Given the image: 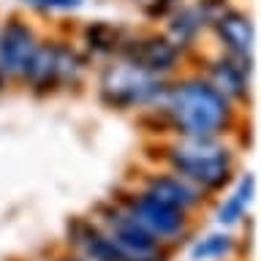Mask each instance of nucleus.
<instances>
[{"label":"nucleus","instance_id":"obj_7","mask_svg":"<svg viewBox=\"0 0 261 261\" xmlns=\"http://www.w3.org/2000/svg\"><path fill=\"white\" fill-rule=\"evenodd\" d=\"M128 215L144 228L152 240L158 237H174L182 228V212L174 207H166L158 199H152L150 193H142L128 204Z\"/></svg>","mask_w":261,"mask_h":261},{"label":"nucleus","instance_id":"obj_2","mask_svg":"<svg viewBox=\"0 0 261 261\" xmlns=\"http://www.w3.org/2000/svg\"><path fill=\"white\" fill-rule=\"evenodd\" d=\"M169 161L179 179L196 182L201 188H218L226 182L231 171V155L226 147L215 144L212 139H191L185 136L179 144L169 150Z\"/></svg>","mask_w":261,"mask_h":261},{"label":"nucleus","instance_id":"obj_3","mask_svg":"<svg viewBox=\"0 0 261 261\" xmlns=\"http://www.w3.org/2000/svg\"><path fill=\"white\" fill-rule=\"evenodd\" d=\"M163 85L158 73L139 68L136 63H114L101 76V95L112 106H142L161 98Z\"/></svg>","mask_w":261,"mask_h":261},{"label":"nucleus","instance_id":"obj_15","mask_svg":"<svg viewBox=\"0 0 261 261\" xmlns=\"http://www.w3.org/2000/svg\"><path fill=\"white\" fill-rule=\"evenodd\" d=\"M36 8H52V11H68V8H79L82 0H22Z\"/></svg>","mask_w":261,"mask_h":261},{"label":"nucleus","instance_id":"obj_13","mask_svg":"<svg viewBox=\"0 0 261 261\" xmlns=\"http://www.w3.org/2000/svg\"><path fill=\"white\" fill-rule=\"evenodd\" d=\"M228 248H231V240H228V237H223V234H210V237H204L201 242L193 245L191 256H193V261L220 258L223 253H228Z\"/></svg>","mask_w":261,"mask_h":261},{"label":"nucleus","instance_id":"obj_9","mask_svg":"<svg viewBox=\"0 0 261 261\" xmlns=\"http://www.w3.org/2000/svg\"><path fill=\"white\" fill-rule=\"evenodd\" d=\"M174 60H177V49L166 38H144L130 49V63H136L139 68L150 73L169 71L174 65Z\"/></svg>","mask_w":261,"mask_h":261},{"label":"nucleus","instance_id":"obj_1","mask_svg":"<svg viewBox=\"0 0 261 261\" xmlns=\"http://www.w3.org/2000/svg\"><path fill=\"white\" fill-rule=\"evenodd\" d=\"M166 112L171 122L191 139H212L228 125V101L210 82L188 79L169 93Z\"/></svg>","mask_w":261,"mask_h":261},{"label":"nucleus","instance_id":"obj_16","mask_svg":"<svg viewBox=\"0 0 261 261\" xmlns=\"http://www.w3.org/2000/svg\"><path fill=\"white\" fill-rule=\"evenodd\" d=\"M139 3H142V6H147L150 11H163V8H166V6H171L174 0H139Z\"/></svg>","mask_w":261,"mask_h":261},{"label":"nucleus","instance_id":"obj_6","mask_svg":"<svg viewBox=\"0 0 261 261\" xmlns=\"http://www.w3.org/2000/svg\"><path fill=\"white\" fill-rule=\"evenodd\" d=\"M36 36L22 22H8L0 33V71L8 76H28L33 55H36Z\"/></svg>","mask_w":261,"mask_h":261},{"label":"nucleus","instance_id":"obj_12","mask_svg":"<svg viewBox=\"0 0 261 261\" xmlns=\"http://www.w3.org/2000/svg\"><path fill=\"white\" fill-rule=\"evenodd\" d=\"M250 196H253V177H245L242 182L237 185V191L228 196V201L218 210V220L220 223H237V220L245 215V210H248Z\"/></svg>","mask_w":261,"mask_h":261},{"label":"nucleus","instance_id":"obj_5","mask_svg":"<svg viewBox=\"0 0 261 261\" xmlns=\"http://www.w3.org/2000/svg\"><path fill=\"white\" fill-rule=\"evenodd\" d=\"M82 71L79 57L71 49L63 46H38L33 55L30 71L24 79H30L36 87H49V85H60V82L76 79V73Z\"/></svg>","mask_w":261,"mask_h":261},{"label":"nucleus","instance_id":"obj_10","mask_svg":"<svg viewBox=\"0 0 261 261\" xmlns=\"http://www.w3.org/2000/svg\"><path fill=\"white\" fill-rule=\"evenodd\" d=\"M147 193H150L152 199H158L161 204L174 207L179 212H182L185 207H191V204H196V199H199L193 188L179 177H155V179H150Z\"/></svg>","mask_w":261,"mask_h":261},{"label":"nucleus","instance_id":"obj_11","mask_svg":"<svg viewBox=\"0 0 261 261\" xmlns=\"http://www.w3.org/2000/svg\"><path fill=\"white\" fill-rule=\"evenodd\" d=\"M212 79H215V85H212V87H215L223 98L226 95H242L245 85H248L245 71L237 63H231V60L215 63V68H212Z\"/></svg>","mask_w":261,"mask_h":261},{"label":"nucleus","instance_id":"obj_14","mask_svg":"<svg viewBox=\"0 0 261 261\" xmlns=\"http://www.w3.org/2000/svg\"><path fill=\"white\" fill-rule=\"evenodd\" d=\"M117 36L120 33L114 28H109V24H95V28L87 30L90 46H95V49H114L117 46Z\"/></svg>","mask_w":261,"mask_h":261},{"label":"nucleus","instance_id":"obj_4","mask_svg":"<svg viewBox=\"0 0 261 261\" xmlns=\"http://www.w3.org/2000/svg\"><path fill=\"white\" fill-rule=\"evenodd\" d=\"M106 223H109V231L103 234L109 237L120 261H161L155 240L128 212H114V215L106 218Z\"/></svg>","mask_w":261,"mask_h":261},{"label":"nucleus","instance_id":"obj_8","mask_svg":"<svg viewBox=\"0 0 261 261\" xmlns=\"http://www.w3.org/2000/svg\"><path fill=\"white\" fill-rule=\"evenodd\" d=\"M212 22H215V28H218L220 41H223L234 55L245 57L253 49V28H250V19L245 14L223 6L215 16H212Z\"/></svg>","mask_w":261,"mask_h":261}]
</instances>
